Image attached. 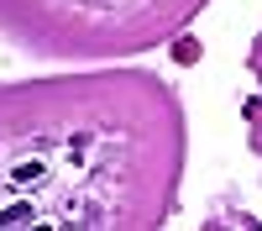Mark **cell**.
Returning <instances> with one entry per match:
<instances>
[{
  "label": "cell",
  "instance_id": "cell-2",
  "mask_svg": "<svg viewBox=\"0 0 262 231\" xmlns=\"http://www.w3.org/2000/svg\"><path fill=\"white\" fill-rule=\"evenodd\" d=\"M37 179H42L37 163H21V168H16V184H37Z\"/></svg>",
  "mask_w": 262,
  "mask_h": 231
},
{
  "label": "cell",
  "instance_id": "cell-1",
  "mask_svg": "<svg viewBox=\"0 0 262 231\" xmlns=\"http://www.w3.org/2000/svg\"><path fill=\"white\" fill-rule=\"evenodd\" d=\"M0 226H32V205H6V210H0Z\"/></svg>",
  "mask_w": 262,
  "mask_h": 231
},
{
  "label": "cell",
  "instance_id": "cell-3",
  "mask_svg": "<svg viewBox=\"0 0 262 231\" xmlns=\"http://www.w3.org/2000/svg\"><path fill=\"white\" fill-rule=\"evenodd\" d=\"M194 58H200V42L184 37V42H179V63H194Z\"/></svg>",
  "mask_w": 262,
  "mask_h": 231
}]
</instances>
